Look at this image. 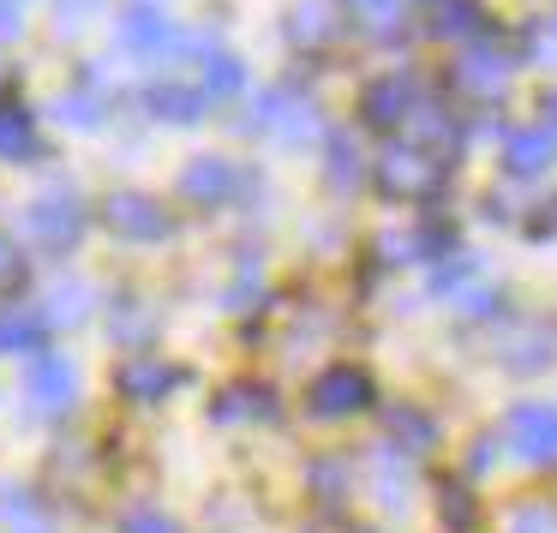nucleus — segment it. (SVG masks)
<instances>
[{
    "label": "nucleus",
    "instance_id": "1",
    "mask_svg": "<svg viewBox=\"0 0 557 533\" xmlns=\"http://www.w3.org/2000/svg\"><path fill=\"white\" fill-rule=\"evenodd\" d=\"M504 444L516 449L521 461H533V468H552L557 461V408H545V401H521V408H509Z\"/></svg>",
    "mask_w": 557,
    "mask_h": 533
},
{
    "label": "nucleus",
    "instance_id": "2",
    "mask_svg": "<svg viewBox=\"0 0 557 533\" xmlns=\"http://www.w3.org/2000/svg\"><path fill=\"white\" fill-rule=\"evenodd\" d=\"M377 181H384V193H396V198H425V193L444 186V157L401 145V150H389V157L377 162Z\"/></svg>",
    "mask_w": 557,
    "mask_h": 533
},
{
    "label": "nucleus",
    "instance_id": "3",
    "mask_svg": "<svg viewBox=\"0 0 557 533\" xmlns=\"http://www.w3.org/2000/svg\"><path fill=\"white\" fill-rule=\"evenodd\" d=\"M246 186H252V174L228 157H198L193 169L181 174V193L193 198V204H234Z\"/></svg>",
    "mask_w": 557,
    "mask_h": 533
},
{
    "label": "nucleus",
    "instance_id": "4",
    "mask_svg": "<svg viewBox=\"0 0 557 533\" xmlns=\"http://www.w3.org/2000/svg\"><path fill=\"white\" fill-rule=\"evenodd\" d=\"M30 234H37L42 246H54V252H66V246H78V234H85V204H78L73 193H42L37 204L25 210Z\"/></svg>",
    "mask_w": 557,
    "mask_h": 533
},
{
    "label": "nucleus",
    "instance_id": "5",
    "mask_svg": "<svg viewBox=\"0 0 557 533\" xmlns=\"http://www.w3.org/2000/svg\"><path fill=\"white\" fill-rule=\"evenodd\" d=\"M121 42L138 54H181V49H205L198 37H186V30H174L169 13H157V7H133V13L121 18Z\"/></svg>",
    "mask_w": 557,
    "mask_h": 533
},
{
    "label": "nucleus",
    "instance_id": "6",
    "mask_svg": "<svg viewBox=\"0 0 557 533\" xmlns=\"http://www.w3.org/2000/svg\"><path fill=\"white\" fill-rule=\"evenodd\" d=\"M25 396H30V408H37V413H66V408H73V396H78L73 360H61V354H42V360H30Z\"/></svg>",
    "mask_w": 557,
    "mask_h": 533
},
{
    "label": "nucleus",
    "instance_id": "7",
    "mask_svg": "<svg viewBox=\"0 0 557 533\" xmlns=\"http://www.w3.org/2000/svg\"><path fill=\"white\" fill-rule=\"evenodd\" d=\"M366 401H372V377H366L360 365H330V372L312 384V413H324V420L360 413Z\"/></svg>",
    "mask_w": 557,
    "mask_h": 533
},
{
    "label": "nucleus",
    "instance_id": "8",
    "mask_svg": "<svg viewBox=\"0 0 557 533\" xmlns=\"http://www.w3.org/2000/svg\"><path fill=\"white\" fill-rule=\"evenodd\" d=\"M246 126H258V133H282V138H306V133H318V114H312V102L294 97V90H264L258 109L246 114Z\"/></svg>",
    "mask_w": 557,
    "mask_h": 533
},
{
    "label": "nucleus",
    "instance_id": "9",
    "mask_svg": "<svg viewBox=\"0 0 557 533\" xmlns=\"http://www.w3.org/2000/svg\"><path fill=\"white\" fill-rule=\"evenodd\" d=\"M102 216H109V228L126 234V240H162V234H169V210L145 193H114L109 204H102Z\"/></svg>",
    "mask_w": 557,
    "mask_h": 533
},
{
    "label": "nucleus",
    "instance_id": "10",
    "mask_svg": "<svg viewBox=\"0 0 557 533\" xmlns=\"http://www.w3.org/2000/svg\"><path fill=\"white\" fill-rule=\"evenodd\" d=\"M49 312L42 306H7L0 312V354H30V360H42V348H49Z\"/></svg>",
    "mask_w": 557,
    "mask_h": 533
},
{
    "label": "nucleus",
    "instance_id": "11",
    "mask_svg": "<svg viewBox=\"0 0 557 533\" xmlns=\"http://www.w3.org/2000/svg\"><path fill=\"white\" fill-rule=\"evenodd\" d=\"M174 384H186V372H181V365L150 360V354H138V360L121 365V396H133V401H162Z\"/></svg>",
    "mask_w": 557,
    "mask_h": 533
},
{
    "label": "nucleus",
    "instance_id": "12",
    "mask_svg": "<svg viewBox=\"0 0 557 533\" xmlns=\"http://www.w3.org/2000/svg\"><path fill=\"white\" fill-rule=\"evenodd\" d=\"M408 114H413V78L408 73H389L366 90V121L372 126H396V121H408Z\"/></svg>",
    "mask_w": 557,
    "mask_h": 533
},
{
    "label": "nucleus",
    "instance_id": "13",
    "mask_svg": "<svg viewBox=\"0 0 557 533\" xmlns=\"http://www.w3.org/2000/svg\"><path fill=\"white\" fill-rule=\"evenodd\" d=\"M145 102H150V114H162V121H198V114L210 109V97L198 85H174V78H162V85H150L145 90Z\"/></svg>",
    "mask_w": 557,
    "mask_h": 533
},
{
    "label": "nucleus",
    "instance_id": "14",
    "mask_svg": "<svg viewBox=\"0 0 557 533\" xmlns=\"http://www.w3.org/2000/svg\"><path fill=\"white\" fill-rule=\"evenodd\" d=\"M0 157L7 162L37 157V121H30V109H18V102H0Z\"/></svg>",
    "mask_w": 557,
    "mask_h": 533
},
{
    "label": "nucleus",
    "instance_id": "15",
    "mask_svg": "<svg viewBox=\"0 0 557 533\" xmlns=\"http://www.w3.org/2000/svg\"><path fill=\"white\" fill-rule=\"evenodd\" d=\"M456 85L468 90V97L492 102V97H504V85H509V66L497 61V54H468V61L456 66Z\"/></svg>",
    "mask_w": 557,
    "mask_h": 533
},
{
    "label": "nucleus",
    "instance_id": "16",
    "mask_svg": "<svg viewBox=\"0 0 557 533\" xmlns=\"http://www.w3.org/2000/svg\"><path fill=\"white\" fill-rule=\"evenodd\" d=\"M504 162H509V174H540L545 162H552V133H540V126L509 133L504 138Z\"/></svg>",
    "mask_w": 557,
    "mask_h": 533
},
{
    "label": "nucleus",
    "instance_id": "17",
    "mask_svg": "<svg viewBox=\"0 0 557 533\" xmlns=\"http://www.w3.org/2000/svg\"><path fill=\"white\" fill-rule=\"evenodd\" d=\"M198 90H205L210 102H216V97H240V90H246V66L234 61V54H205V61H198Z\"/></svg>",
    "mask_w": 557,
    "mask_h": 533
},
{
    "label": "nucleus",
    "instance_id": "18",
    "mask_svg": "<svg viewBox=\"0 0 557 533\" xmlns=\"http://www.w3.org/2000/svg\"><path fill=\"white\" fill-rule=\"evenodd\" d=\"M0 521L13 533H49V516H42L37 492H25V485H7L0 492Z\"/></svg>",
    "mask_w": 557,
    "mask_h": 533
},
{
    "label": "nucleus",
    "instance_id": "19",
    "mask_svg": "<svg viewBox=\"0 0 557 533\" xmlns=\"http://www.w3.org/2000/svg\"><path fill=\"white\" fill-rule=\"evenodd\" d=\"M389 437H396L401 449H432V437H437V425L425 420L420 408H389Z\"/></svg>",
    "mask_w": 557,
    "mask_h": 533
},
{
    "label": "nucleus",
    "instance_id": "20",
    "mask_svg": "<svg viewBox=\"0 0 557 533\" xmlns=\"http://www.w3.org/2000/svg\"><path fill=\"white\" fill-rule=\"evenodd\" d=\"M49 324H78V318L90 312V288L85 282H54V294H49Z\"/></svg>",
    "mask_w": 557,
    "mask_h": 533
},
{
    "label": "nucleus",
    "instance_id": "21",
    "mask_svg": "<svg viewBox=\"0 0 557 533\" xmlns=\"http://www.w3.org/2000/svg\"><path fill=\"white\" fill-rule=\"evenodd\" d=\"M372 485H377L384 504H401V497H408V468L396 461V449H377L372 456Z\"/></svg>",
    "mask_w": 557,
    "mask_h": 533
},
{
    "label": "nucleus",
    "instance_id": "22",
    "mask_svg": "<svg viewBox=\"0 0 557 533\" xmlns=\"http://www.w3.org/2000/svg\"><path fill=\"white\" fill-rule=\"evenodd\" d=\"M102 109H109V97H90V90H73V97H61V121H66V126H97Z\"/></svg>",
    "mask_w": 557,
    "mask_h": 533
},
{
    "label": "nucleus",
    "instance_id": "23",
    "mask_svg": "<svg viewBox=\"0 0 557 533\" xmlns=\"http://www.w3.org/2000/svg\"><path fill=\"white\" fill-rule=\"evenodd\" d=\"M504 533H557V509L552 504H521L516 516L504 521Z\"/></svg>",
    "mask_w": 557,
    "mask_h": 533
},
{
    "label": "nucleus",
    "instance_id": "24",
    "mask_svg": "<svg viewBox=\"0 0 557 533\" xmlns=\"http://www.w3.org/2000/svg\"><path fill=\"white\" fill-rule=\"evenodd\" d=\"M468 30H480V7L473 0H449L437 13V37H468Z\"/></svg>",
    "mask_w": 557,
    "mask_h": 533
},
{
    "label": "nucleus",
    "instance_id": "25",
    "mask_svg": "<svg viewBox=\"0 0 557 533\" xmlns=\"http://www.w3.org/2000/svg\"><path fill=\"white\" fill-rule=\"evenodd\" d=\"M222 420H234V413H276V401H270V389H228V401H216Z\"/></svg>",
    "mask_w": 557,
    "mask_h": 533
},
{
    "label": "nucleus",
    "instance_id": "26",
    "mask_svg": "<svg viewBox=\"0 0 557 533\" xmlns=\"http://www.w3.org/2000/svg\"><path fill=\"white\" fill-rule=\"evenodd\" d=\"M330 181H336V186H354V181H360V150H354L342 133L330 138Z\"/></svg>",
    "mask_w": 557,
    "mask_h": 533
},
{
    "label": "nucleus",
    "instance_id": "27",
    "mask_svg": "<svg viewBox=\"0 0 557 533\" xmlns=\"http://www.w3.org/2000/svg\"><path fill=\"white\" fill-rule=\"evenodd\" d=\"M342 7H348L354 18H366L372 30H389V25H396V0H342Z\"/></svg>",
    "mask_w": 557,
    "mask_h": 533
},
{
    "label": "nucleus",
    "instance_id": "28",
    "mask_svg": "<svg viewBox=\"0 0 557 533\" xmlns=\"http://www.w3.org/2000/svg\"><path fill=\"white\" fill-rule=\"evenodd\" d=\"M18 282H25V252H18L7 234H0V294H13Z\"/></svg>",
    "mask_w": 557,
    "mask_h": 533
},
{
    "label": "nucleus",
    "instance_id": "29",
    "mask_svg": "<svg viewBox=\"0 0 557 533\" xmlns=\"http://www.w3.org/2000/svg\"><path fill=\"white\" fill-rule=\"evenodd\" d=\"M312 485H318V497H330V504H336V497L348 492V473H342V461H318V468H312Z\"/></svg>",
    "mask_w": 557,
    "mask_h": 533
},
{
    "label": "nucleus",
    "instance_id": "30",
    "mask_svg": "<svg viewBox=\"0 0 557 533\" xmlns=\"http://www.w3.org/2000/svg\"><path fill=\"white\" fill-rule=\"evenodd\" d=\"M114 330H121L126 342H145V330H150V318L138 312L133 300H114Z\"/></svg>",
    "mask_w": 557,
    "mask_h": 533
},
{
    "label": "nucleus",
    "instance_id": "31",
    "mask_svg": "<svg viewBox=\"0 0 557 533\" xmlns=\"http://www.w3.org/2000/svg\"><path fill=\"white\" fill-rule=\"evenodd\" d=\"M444 521H449V528H461V533L473 528V497L461 492V485H449V492H444Z\"/></svg>",
    "mask_w": 557,
    "mask_h": 533
},
{
    "label": "nucleus",
    "instance_id": "32",
    "mask_svg": "<svg viewBox=\"0 0 557 533\" xmlns=\"http://www.w3.org/2000/svg\"><path fill=\"white\" fill-rule=\"evenodd\" d=\"M121 533H181V528H174L162 509H133V516L121 521Z\"/></svg>",
    "mask_w": 557,
    "mask_h": 533
},
{
    "label": "nucleus",
    "instance_id": "33",
    "mask_svg": "<svg viewBox=\"0 0 557 533\" xmlns=\"http://www.w3.org/2000/svg\"><path fill=\"white\" fill-rule=\"evenodd\" d=\"M528 42H533V61H545V66H552V61H557V18L533 25V30H528Z\"/></svg>",
    "mask_w": 557,
    "mask_h": 533
},
{
    "label": "nucleus",
    "instance_id": "34",
    "mask_svg": "<svg viewBox=\"0 0 557 533\" xmlns=\"http://www.w3.org/2000/svg\"><path fill=\"white\" fill-rule=\"evenodd\" d=\"M294 37H300V42H312V37H324V30H330V18H324V7H300V18H294Z\"/></svg>",
    "mask_w": 557,
    "mask_h": 533
},
{
    "label": "nucleus",
    "instance_id": "35",
    "mask_svg": "<svg viewBox=\"0 0 557 533\" xmlns=\"http://www.w3.org/2000/svg\"><path fill=\"white\" fill-rule=\"evenodd\" d=\"M18 30V0H0V37H13Z\"/></svg>",
    "mask_w": 557,
    "mask_h": 533
},
{
    "label": "nucleus",
    "instance_id": "36",
    "mask_svg": "<svg viewBox=\"0 0 557 533\" xmlns=\"http://www.w3.org/2000/svg\"><path fill=\"white\" fill-rule=\"evenodd\" d=\"M85 7H97V0H61V13H66V18H85Z\"/></svg>",
    "mask_w": 557,
    "mask_h": 533
},
{
    "label": "nucleus",
    "instance_id": "37",
    "mask_svg": "<svg viewBox=\"0 0 557 533\" xmlns=\"http://www.w3.org/2000/svg\"><path fill=\"white\" fill-rule=\"evenodd\" d=\"M545 121H552V126H557V97H545Z\"/></svg>",
    "mask_w": 557,
    "mask_h": 533
}]
</instances>
